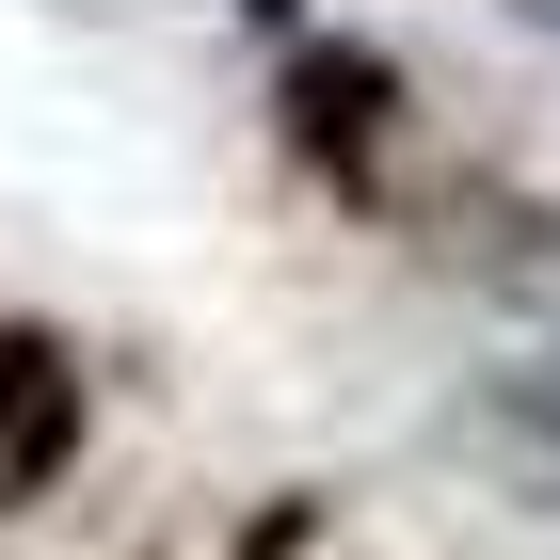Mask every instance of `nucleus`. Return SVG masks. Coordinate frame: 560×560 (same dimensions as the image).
Returning <instances> with one entry per match:
<instances>
[{"mask_svg": "<svg viewBox=\"0 0 560 560\" xmlns=\"http://www.w3.org/2000/svg\"><path fill=\"white\" fill-rule=\"evenodd\" d=\"M257 129H272V161L304 176V192H337L352 224H385L400 209V144H417V65H400L385 33H320L304 48H272L257 65Z\"/></svg>", "mask_w": 560, "mask_h": 560, "instance_id": "nucleus-1", "label": "nucleus"}, {"mask_svg": "<svg viewBox=\"0 0 560 560\" xmlns=\"http://www.w3.org/2000/svg\"><path fill=\"white\" fill-rule=\"evenodd\" d=\"M96 448V352L33 304H0V513H48Z\"/></svg>", "mask_w": 560, "mask_h": 560, "instance_id": "nucleus-2", "label": "nucleus"}, {"mask_svg": "<svg viewBox=\"0 0 560 560\" xmlns=\"http://www.w3.org/2000/svg\"><path fill=\"white\" fill-rule=\"evenodd\" d=\"M448 257L480 304H513L528 337H560V192L545 176H465L448 192Z\"/></svg>", "mask_w": 560, "mask_h": 560, "instance_id": "nucleus-3", "label": "nucleus"}, {"mask_svg": "<svg viewBox=\"0 0 560 560\" xmlns=\"http://www.w3.org/2000/svg\"><path fill=\"white\" fill-rule=\"evenodd\" d=\"M465 448L497 465V497H528V513H560V369H465Z\"/></svg>", "mask_w": 560, "mask_h": 560, "instance_id": "nucleus-4", "label": "nucleus"}, {"mask_svg": "<svg viewBox=\"0 0 560 560\" xmlns=\"http://www.w3.org/2000/svg\"><path fill=\"white\" fill-rule=\"evenodd\" d=\"M209 16H241V33H257V65H272V48H304V33H320V0H209Z\"/></svg>", "mask_w": 560, "mask_h": 560, "instance_id": "nucleus-5", "label": "nucleus"}, {"mask_svg": "<svg viewBox=\"0 0 560 560\" xmlns=\"http://www.w3.org/2000/svg\"><path fill=\"white\" fill-rule=\"evenodd\" d=\"M304 545H320V497H272L257 545H224V560H304Z\"/></svg>", "mask_w": 560, "mask_h": 560, "instance_id": "nucleus-6", "label": "nucleus"}, {"mask_svg": "<svg viewBox=\"0 0 560 560\" xmlns=\"http://www.w3.org/2000/svg\"><path fill=\"white\" fill-rule=\"evenodd\" d=\"M513 16H528V33H545V48H560V0H513Z\"/></svg>", "mask_w": 560, "mask_h": 560, "instance_id": "nucleus-7", "label": "nucleus"}]
</instances>
